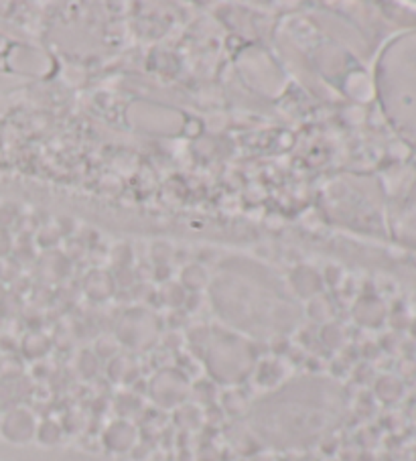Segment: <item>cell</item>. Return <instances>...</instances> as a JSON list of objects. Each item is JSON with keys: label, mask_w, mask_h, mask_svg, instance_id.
Masks as SVG:
<instances>
[{"label": "cell", "mask_w": 416, "mask_h": 461, "mask_svg": "<svg viewBox=\"0 0 416 461\" xmlns=\"http://www.w3.org/2000/svg\"><path fill=\"white\" fill-rule=\"evenodd\" d=\"M398 43L384 55L382 85L392 120L416 145V37Z\"/></svg>", "instance_id": "6da1fadb"}, {"label": "cell", "mask_w": 416, "mask_h": 461, "mask_svg": "<svg viewBox=\"0 0 416 461\" xmlns=\"http://www.w3.org/2000/svg\"><path fill=\"white\" fill-rule=\"evenodd\" d=\"M191 384L187 376L179 370L166 368L157 372L148 382V395L163 409H177L187 400Z\"/></svg>", "instance_id": "7a4b0ae2"}, {"label": "cell", "mask_w": 416, "mask_h": 461, "mask_svg": "<svg viewBox=\"0 0 416 461\" xmlns=\"http://www.w3.org/2000/svg\"><path fill=\"white\" fill-rule=\"evenodd\" d=\"M37 419L33 417V413H29L27 409H10L2 419H0V433L4 439L10 443H27V441L35 439L37 433Z\"/></svg>", "instance_id": "3957f363"}, {"label": "cell", "mask_w": 416, "mask_h": 461, "mask_svg": "<svg viewBox=\"0 0 416 461\" xmlns=\"http://www.w3.org/2000/svg\"><path fill=\"white\" fill-rule=\"evenodd\" d=\"M102 443L112 453H130L138 443L136 427L128 419H116L106 427Z\"/></svg>", "instance_id": "277c9868"}, {"label": "cell", "mask_w": 416, "mask_h": 461, "mask_svg": "<svg viewBox=\"0 0 416 461\" xmlns=\"http://www.w3.org/2000/svg\"><path fill=\"white\" fill-rule=\"evenodd\" d=\"M289 281H291L294 293H299L301 297H307V299L317 297L319 291H321V287H323V276H321V273H319L317 269L309 267V264H299V267H294L291 276H289Z\"/></svg>", "instance_id": "5b68a950"}, {"label": "cell", "mask_w": 416, "mask_h": 461, "mask_svg": "<svg viewBox=\"0 0 416 461\" xmlns=\"http://www.w3.org/2000/svg\"><path fill=\"white\" fill-rule=\"evenodd\" d=\"M85 291L92 299H106L112 293V278L102 271H94L85 278Z\"/></svg>", "instance_id": "8992f818"}, {"label": "cell", "mask_w": 416, "mask_h": 461, "mask_svg": "<svg viewBox=\"0 0 416 461\" xmlns=\"http://www.w3.org/2000/svg\"><path fill=\"white\" fill-rule=\"evenodd\" d=\"M63 437V427L62 423L53 419H45L37 425V433H35V439L39 441L41 445L47 447H53L57 445Z\"/></svg>", "instance_id": "52a82bcc"}, {"label": "cell", "mask_w": 416, "mask_h": 461, "mask_svg": "<svg viewBox=\"0 0 416 461\" xmlns=\"http://www.w3.org/2000/svg\"><path fill=\"white\" fill-rule=\"evenodd\" d=\"M282 364L278 360H264L256 368V378L262 386H274L276 382L282 380Z\"/></svg>", "instance_id": "ba28073f"}, {"label": "cell", "mask_w": 416, "mask_h": 461, "mask_svg": "<svg viewBox=\"0 0 416 461\" xmlns=\"http://www.w3.org/2000/svg\"><path fill=\"white\" fill-rule=\"evenodd\" d=\"M175 420L183 427V429H195L201 423V411L195 404H181L175 409Z\"/></svg>", "instance_id": "9c48e42d"}, {"label": "cell", "mask_w": 416, "mask_h": 461, "mask_svg": "<svg viewBox=\"0 0 416 461\" xmlns=\"http://www.w3.org/2000/svg\"><path fill=\"white\" fill-rule=\"evenodd\" d=\"M181 283H183V287H187L191 291H199V289H203L208 285V273L201 267L193 264V267H187L183 271Z\"/></svg>", "instance_id": "30bf717a"}, {"label": "cell", "mask_w": 416, "mask_h": 461, "mask_svg": "<svg viewBox=\"0 0 416 461\" xmlns=\"http://www.w3.org/2000/svg\"><path fill=\"white\" fill-rule=\"evenodd\" d=\"M189 395H193L195 400L201 402V404H209V402H213V400L217 399V390H215L213 382H208V380L195 382V384L191 386V392H189Z\"/></svg>", "instance_id": "8fae6325"}, {"label": "cell", "mask_w": 416, "mask_h": 461, "mask_svg": "<svg viewBox=\"0 0 416 461\" xmlns=\"http://www.w3.org/2000/svg\"><path fill=\"white\" fill-rule=\"evenodd\" d=\"M114 380H120V382H126V380H130V372L134 374V364L130 362V360H126V357H116L114 362H112V366H110V370H108Z\"/></svg>", "instance_id": "7c38bea8"}, {"label": "cell", "mask_w": 416, "mask_h": 461, "mask_svg": "<svg viewBox=\"0 0 416 461\" xmlns=\"http://www.w3.org/2000/svg\"><path fill=\"white\" fill-rule=\"evenodd\" d=\"M307 313H309V317L315 319V321H325V319L329 317V305H327L325 299H321V297L317 295V297H313L311 301H309Z\"/></svg>", "instance_id": "4fadbf2b"}, {"label": "cell", "mask_w": 416, "mask_h": 461, "mask_svg": "<svg viewBox=\"0 0 416 461\" xmlns=\"http://www.w3.org/2000/svg\"><path fill=\"white\" fill-rule=\"evenodd\" d=\"M31 343V348H24L27 350V356L31 357H41L43 354H47V350H49V341L45 339L39 334H35V336H31L27 339V346Z\"/></svg>", "instance_id": "5bb4252c"}, {"label": "cell", "mask_w": 416, "mask_h": 461, "mask_svg": "<svg viewBox=\"0 0 416 461\" xmlns=\"http://www.w3.org/2000/svg\"><path fill=\"white\" fill-rule=\"evenodd\" d=\"M165 301L168 305H181L185 301V291L181 285H168L165 289Z\"/></svg>", "instance_id": "9a60e30c"}, {"label": "cell", "mask_w": 416, "mask_h": 461, "mask_svg": "<svg viewBox=\"0 0 416 461\" xmlns=\"http://www.w3.org/2000/svg\"><path fill=\"white\" fill-rule=\"evenodd\" d=\"M321 276H323V283L335 285V283H339V281H341L343 273H341V269H337V267H327V269L323 271Z\"/></svg>", "instance_id": "2e32d148"}, {"label": "cell", "mask_w": 416, "mask_h": 461, "mask_svg": "<svg viewBox=\"0 0 416 461\" xmlns=\"http://www.w3.org/2000/svg\"><path fill=\"white\" fill-rule=\"evenodd\" d=\"M248 461H278L272 453H266V451H262V453H254Z\"/></svg>", "instance_id": "e0dca14e"}, {"label": "cell", "mask_w": 416, "mask_h": 461, "mask_svg": "<svg viewBox=\"0 0 416 461\" xmlns=\"http://www.w3.org/2000/svg\"><path fill=\"white\" fill-rule=\"evenodd\" d=\"M278 461H303L299 455H292V453H289V455H285V458H280Z\"/></svg>", "instance_id": "ac0fdd59"}]
</instances>
